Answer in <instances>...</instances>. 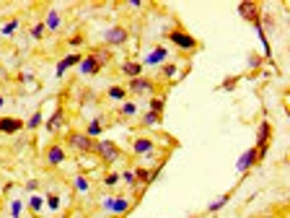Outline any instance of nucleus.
<instances>
[{
    "mask_svg": "<svg viewBox=\"0 0 290 218\" xmlns=\"http://www.w3.org/2000/svg\"><path fill=\"white\" fill-rule=\"evenodd\" d=\"M62 146L75 151V154H80V156H86V154H94L96 140H91L83 130H68V135H65V143Z\"/></svg>",
    "mask_w": 290,
    "mask_h": 218,
    "instance_id": "f257e3e1",
    "label": "nucleus"
},
{
    "mask_svg": "<svg viewBox=\"0 0 290 218\" xmlns=\"http://www.w3.org/2000/svg\"><path fill=\"white\" fill-rule=\"evenodd\" d=\"M166 37H169V42L176 47V50H182V52H197L199 50V42L189 34V31H184L182 26H174L171 31H166Z\"/></svg>",
    "mask_w": 290,
    "mask_h": 218,
    "instance_id": "f03ea898",
    "label": "nucleus"
},
{
    "mask_svg": "<svg viewBox=\"0 0 290 218\" xmlns=\"http://www.w3.org/2000/svg\"><path fill=\"white\" fill-rule=\"evenodd\" d=\"M94 154L106 164V166H111V164H117L119 159H122V148L114 143V140H106V138H99L96 140V146H94Z\"/></svg>",
    "mask_w": 290,
    "mask_h": 218,
    "instance_id": "7ed1b4c3",
    "label": "nucleus"
},
{
    "mask_svg": "<svg viewBox=\"0 0 290 218\" xmlns=\"http://www.w3.org/2000/svg\"><path fill=\"white\" fill-rule=\"evenodd\" d=\"M125 89H127V94H132V96H153V94H155V81L140 76V78L127 81Z\"/></svg>",
    "mask_w": 290,
    "mask_h": 218,
    "instance_id": "20e7f679",
    "label": "nucleus"
},
{
    "mask_svg": "<svg viewBox=\"0 0 290 218\" xmlns=\"http://www.w3.org/2000/svg\"><path fill=\"white\" fill-rule=\"evenodd\" d=\"M270 140H272V122H259V130H257V159L262 161L267 156V151H270Z\"/></svg>",
    "mask_w": 290,
    "mask_h": 218,
    "instance_id": "39448f33",
    "label": "nucleus"
},
{
    "mask_svg": "<svg viewBox=\"0 0 290 218\" xmlns=\"http://www.w3.org/2000/svg\"><path fill=\"white\" fill-rule=\"evenodd\" d=\"M65 159H68V148H65L62 143H50L47 148H44V164H47L50 169L62 166Z\"/></svg>",
    "mask_w": 290,
    "mask_h": 218,
    "instance_id": "423d86ee",
    "label": "nucleus"
},
{
    "mask_svg": "<svg viewBox=\"0 0 290 218\" xmlns=\"http://www.w3.org/2000/svg\"><path fill=\"white\" fill-rule=\"evenodd\" d=\"M127 39H130V31L125 26L114 24L104 31V47H122V45H127Z\"/></svg>",
    "mask_w": 290,
    "mask_h": 218,
    "instance_id": "0eeeda50",
    "label": "nucleus"
},
{
    "mask_svg": "<svg viewBox=\"0 0 290 218\" xmlns=\"http://www.w3.org/2000/svg\"><path fill=\"white\" fill-rule=\"evenodd\" d=\"M132 154L138 159H153L155 156V140L148 138V135H138L132 140Z\"/></svg>",
    "mask_w": 290,
    "mask_h": 218,
    "instance_id": "6e6552de",
    "label": "nucleus"
},
{
    "mask_svg": "<svg viewBox=\"0 0 290 218\" xmlns=\"http://www.w3.org/2000/svg\"><path fill=\"white\" fill-rule=\"evenodd\" d=\"M161 169H163V161L161 164H155L153 169H145V166H135L132 171H135V179H138V185L140 187H150L153 182H155V177L161 174Z\"/></svg>",
    "mask_w": 290,
    "mask_h": 218,
    "instance_id": "1a4fd4ad",
    "label": "nucleus"
},
{
    "mask_svg": "<svg viewBox=\"0 0 290 218\" xmlns=\"http://www.w3.org/2000/svg\"><path fill=\"white\" fill-rule=\"evenodd\" d=\"M238 16L243 21H249V24H259V6L252 3V0H243V3H238Z\"/></svg>",
    "mask_w": 290,
    "mask_h": 218,
    "instance_id": "9d476101",
    "label": "nucleus"
},
{
    "mask_svg": "<svg viewBox=\"0 0 290 218\" xmlns=\"http://www.w3.org/2000/svg\"><path fill=\"white\" fill-rule=\"evenodd\" d=\"M24 127H26V122L18 120V117H0V133L3 135H16Z\"/></svg>",
    "mask_w": 290,
    "mask_h": 218,
    "instance_id": "9b49d317",
    "label": "nucleus"
},
{
    "mask_svg": "<svg viewBox=\"0 0 290 218\" xmlns=\"http://www.w3.org/2000/svg\"><path fill=\"white\" fill-rule=\"evenodd\" d=\"M166 60H169V50L158 45V47H153V50H150V52L145 55V60H143L140 65H143V68H145V65L150 68V65H163Z\"/></svg>",
    "mask_w": 290,
    "mask_h": 218,
    "instance_id": "f8f14e48",
    "label": "nucleus"
},
{
    "mask_svg": "<svg viewBox=\"0 0 290 218\" xmlns=\"http://www.w3.org/2000/svg\"><path fill=\"white\" fill-rule=\"evenodd\" d=\"M130 210H132V200L125 198V195H114L111 208H109V215H127Z\"/></svg>",
    "mask_w": 290,
    "mask_h": 218,
    "instance_id": "ddd939ff",
    "label": "nucleus"
},
{
    "mask_svg": "<svg viewBox=\"0 0 290 218\" xmlns=\"http://www.w3.org/2000/svg\"><path fill=\"white\" fill-rule=\"evenodd\" d=\"M83 60V55L80 52H70V55H65L60 62H57V78H62L65 73H68L70 68H75V65Z\"/></svg>",
    "mask_w": 290,
    "mask_h": 218,
    "instance_id": "4468645a",
    "label": "nucleus"
},
{
    "mask_svg": "<svg viewBox=\"0 0 290 218\" xmlns=\"http://www.w3.org/2000/svg\"><path fill=\"white\" fill-rule=\"evenodd\" d=\"M119 73L125 76V78H140L143 76V65L140 62H135V60H125L122 65H119Z\"/></svg>",
    "mask_w": 290,
    "mask_h": 218,
    "instance_id": "2eb2a0df",
    "label": "nucleus"
},
{
    "mask_svg": "<svg viewBox=\"0 0 290 218\" xmlns=\"http://www.w3.org/2000/svg\"><path fill=\"white\" fill-rule=\"evenodd\" d=\"M62 127H65V109H62V106H57V109H55V115L47 120V133H52V135H55V133H60Z\"/></svg>",
    "mask_w": 290,
    "mask_h": 218,
    "instance_id": "dca6fc26",
    "label": "nucleus"
},
{
    "mask_svg": "<svg viewBox=\"0 0 290 218\" xmlns=\"http://www.w3.org/2000/svg\"><path fill=\"white\" fill-rule=\"evenodd\" d=\"M42 24H44V29H47V31H60V26H62V16H60V11H57V8H50Z\"/></svg>",
    "mask_w": 290,
    "mask_h": 218,
    "instance_id": "f3484780",
    "label": "nucleus"
},
{
    "mask_svg": "<svg viewBox=\"0 0 290 218\" xmlns=\"http://www.w3.org/2000/svg\"><path fill=\"white\" fill-rule=\"evenodd\" d=\"M78 70H80L83 76H99V73H101V65H99L91 55H86V57L78 62Z\"/></svg>",
    "mask_w": 290,
    "mask_h": 218,
    "instance_id": "a211bd4d",
    "label": "nucleus"
},
{
    "mask_svg": "<svg viewBox=\"0 0 290 218\" xmlns=\"http://www.w3.org/2000/svg\"><path fill=\"white\" fill-rule=\"evenodd\" d=\"M257 161H259V159H257V148L252 146V148L246 151V154H243V156L238 159V166H236V169H238V171L243 174V171H249V169H252V166H254Z\"/></svg>",
    "mask_w": 290,
    "mask_h": 218,
    "instance_id": "6ab92c4d",
    "label": "nucleus"
},
{
    "mask_svg": "<svg viewBox=\"0 0 290 218\" xmlns=\"http://www.w3.org/2000/svg\"><path fill=\"white\" fill-rule=\"evenodd\" d=\"M83 133H86L88 138H91V140H99V138L104 135V122H101V117H96V120H91V122H88Z\"/></svg>",
    "mask_w": 290,
    "mask_h": 218,
    "instance_id": "aec40b11",
    "label": "nucleus"
},
{
    "mask_svg": "<svg viewBox=\"0 0 290 218\" xmlns=\"http://www.w3.org/2000/svg\"><path fill=\"white\" fill-rule=\"evenodd\" d=\"M88 55H91L99 65H101V70L106 68V65L111 62V52H109V47H94L91 52H88Z\"/></svg>",
    "mask_w": 290,
    "mask_h": 218,
    "instance_id": "412c9836",
    "label": "nucleus"
},
{
    "mask_svg": "<svg viewBox=\"0 0 290 218\" xmlns=\"http://www.w3.org/2000/svg\"><path fill=\"white\" fill-rule=\"evenodd\" d=\"M73 187H75V192L86 195L88 190H91V179H88L86 174H75V177H73Z\"/></svg>",
    "mask_w": 290,
    "mask_h": 218,
    "instance_id": "4be33fe9",
    "label": "nucleus"
},
{
    "mask_svg": "<svg viewBox=\"0 0 290 218\" xmlns=\"http://www.w3.org/2000/svg\"><path fill=\"white\" fill-rule=\"evenodd\" d=\"M106 96H109L111 101H127V89H125V86H109Z\"/></svg>",
    "mask_w": 290,
    "mask_h": 218,
    "instance_id": "5701e85b",
    "label": "nucleus"
},
{
    "mask_svg": "<svg viewBox=\"0 0 290 218\" xmlns=\"http://www.w3.org/2000/svg\"><path fill=\"white\" fill-rule=\"evenodd\" d=\"M163 109H166V99H163V96H150V99H148V112L163 115Z\"/></svg>",
    "mask_w": 290,
    "mask_h": 218,
    "instance_id": "b1692460",
    "label": "nucleus"
},
{
    "mask_svg": "<svg viewBox=\"0 0 290 218\" xmlns=\"http://www.w3.org/2000/svg\"><path fill=\"white\" fill-rule=\"evenodd\" d=\"M119 182H125L130 190H138V187H140L138 179H135V171H132V169H125V171L119 174Z\"/></svg>",
    "mask_w": 290,
    "mask_h": 218,
    "instance_id": "393cba45",
    "label": "nucleus"
},
{
    "mask_svg": "<svg viewBox=\"0 0 290 218\" xmlns=\"http://www.w3.org/2000/svg\"><path fill=\"white\" fill-rule=\"evenodd\" d=\"M161 73H163V78H169V81H176V78H179V65H176V62H163Z\"/></svg>",
    "mask_w": 290,
    "mask_h": 218,
    "instance_id": "a878e982",
    "label": "nucleus"
},
{
    "mask_svg": "<svg viewBox=\"0 0 290 218\" xmlns=\"http://www.w3.org/2000/svg\"><path fill=\"white\" fill-rule=\"evenodd\" d=\"M119 115H122V117H127V120H130V117H135V115H138V104H135V101H130V99H127V101H122Z\"/></svg>",
    "mask_w": 290,
    "mask_h": 218,
    "instance_id": "bb28decb",
    "label": "nucleus"
},
{
    "mask_svg": "<svg viewBox=\"0 0 290 218\" xmlns=\"http://www.w3.org/2000/svg\"><path fill=\"white\" fill-rule=\"evenodd\" d=\"M161 120H163V115H155V112H145L143 115V127H155V125H161Z\"/></svg>",
    "mask_w": 290,
    "mask_h": 218,
    "instance_id": "cd10ccee",
    "label": "nucleus"
},
{
    "mask_svg": "<svg viewBox=\"0 0 290 218\" xmlns=\"http://www.w3.org/2000/svg\"><path fill=\"white\" fill-rule=\"evenodd\" d=\"M18 26H21V21H18V18H8V24L0 26V34H3V37H13Z\"/></svg>",
    "mask_w": 290,
    "mask_h": 218,
    "instance_id": "c85d7f7f",
    "label": "nucleus"
},
{
    "mask_svg": "<svg viewBox=\"0 0 290 218\" xmlns=\"http://www.w3.org/2000/svg\"><path fill=\"white\" fill-rule=\"evenodd\" d=\"M44 203H47V208H50V210H60V205H62V200H60V195H57V192H47Z\"/></svg>",
    "mask_w": 290,
    "mask_h": 218,
    "instance_id": "c756f323",
    "label": "nucleus"
},
{
    "mask_svg": "<svg viewBox=\"0 0 290 218\" xmlns=\"http://www.w3.org/2000/svg\"><path fill=\"white\" fill-rule=\"evenodd\" d=\"M29 208H31V213H42L44 210V198H42V195H31V198H29Z\"/></svg>",
    "mask_w": 290,
    "mask_h": 218,
    "instance_id": "7c9ffc66",
    "label": "nucleus"
},
{
    "mask_svg": "<svg viewBox=\"0 0 290 218\" xmlns=\"http://www.w3.org/2000/svg\"><path fill=\"white\" fill-rule=\"evenodd\" d=\"M228 200H231V192H226V195H220V198H218L215 203H210V205H208V210H210V213H218V210H220L223 205H226Z\"/></svg>",
    "mask_w": 290,
    "mask_h": 218,
    "instance_id": "2f4dec72",
    "label": "nucleus"
},
{
    "mask_svg": "<svg viewBox=\"0 0 290 218\" xmlns=\"http://www.w3.org/2000/svg\"><path fill=\"white\" fill-rule=\"evenodd\" d=\"M104 187H117L119 185V174L117 171H109V174H104Z\"/></svg>",
    "mask_w": 290,
    "mask_h": 218,
    "instance_id": "473e14b6",
    "label": "nucleus"
},
{
    "mask_svg": "<svg viewBox=\"0 0 290 218\" xmlns=\"http://www.w3.org/2000/svg\"><path fill=\"white\" fill-rule=\"evenodd\" d=\"M44 34H47V29H44L42 21H36V24L31 26V37H34L36 42H42V39H44Z\"/></svg>",
    "mask_w": 290,
    "mask_h": 218,
    "instance_id": "72a5a7b5",
    "label": "nucleus"
},
{
    "mask_svg": "<svg viewBox=\"0 0 290 218\" xmlns=\"http://www.w3.org/2000/svg\"><path fill=\"white\" fill-rule=\"evenodd\" d=\"M42 125V112H34L31 117H29V122H26V130H36Z\"/></svg>",
    "mask_w": 290,
    "mask_h": 218,
    "instance_id": "f704fd0d",
    "label": "nucleus"
},
{
    "mask_svg": "<svg viewBox=\"0 0 290 218\" xmlns=\"http://www.w3.org/2000/svg\"><path fill=\"white\" fill-rule=\"evenodd\" d=\"M83 42H86V39H83L80 34H75V37H70V39H68V45H70V47H80Z\"/></svg>",
    "mask_w": 290,
    "mask_h": 218,
    "instance_id": "c9c22d12",
    "label": "nucleus"
},
{
    "mask_svg": "<svg viewBox=\"0 0 290 218\" xmlns=\"http://www.w3.org/2000/svg\"><path fill=\"white\" fill-rule=\"evenodd\" d=\"M223 91H233L236 89V78H228V81H223V86H220Z\"/></svg>",
    "mask_w": 290,
    "mask_h": 218,
    "instance_id": "e433bc0d",
    "label": "nucleus"
},
{
    "mask_svg": "<svg viewBox=\"0 0 290 218\" xmlns=\"http://www.w3.org/2000/svg\"><path fill=\"white\" fill-rule=\"evenodd\" d=\"M11 213H13V218H21V200L11 203Z\"/></svg>",
    "mask_w": 290,
    "mask_h": 218,
    "instance_id": "4c0bfd02",
    "label": "nucleus"
},
{
    "mask_svg": "<svg viewBox=\"0 0 290 218\" xmlns=\"http://www.w3.org/2000/svg\"><path fill=\"white\" fill-rule=\"evenodd\" d=\"M111 200H114V195H109V198H104V200H101V208H104L106 213H109V208H111Z\"/></svg>",
    "mask_w": 290,
    "mask_h": 218,
    "instance_id": "58836bf2",
    "label": "nucleus"
},
{
    "mask_svg": "<svg viewBox=\"0 0 290 218\" xmlns=\"http://www.w3.org/2000/svg\"><path fill=\"white\" fill-rule=\"evenodd\" d=\"M26 190H29V192H36V190H39V182H36V179H29V182H26Z\"/></svg>",
    "mask_w": 290,
    "mask_h": 218,
    "instance_id": "ea45409f",
    "label": "nucleus"
},
{
    "mask_svg": "<svg viewBox=\"0 0 290 218\" xmlns=\"http://www.w3.org/2000/svg\"><path fill=\"white\" fill-rule=\"evenodd\" d=\"M249 65H252V68H259V65H262L259 55H252V57H249Z\"/></svg>",
    "mask_w": 290,
    "mask_h": 218,
    "instance_id": "a19ab883",
    "label": "nucleus"
},
{
    "mask_svg": "<svg viewBox=\"0 0 290 218\" xmlns=\"http://www.w3.org/2000/svg\"><path fill=\"white\" fill-rule=\"evenodd\" d=\"M3 104H6V99H3V96H0V109H3Z\"/></svg>",
    "mask_w": 290,
    "mask_h": 218,
    "instance_id": "79ce46f5",
    "label": "nucleus"
},
{
    "mask_svg": "<svg viewBox=\"0 0 290 218\" xmlns=\"http://www.w3.org/2000/svg\"><path fill=\"white\" fill-rule=\"evenodd\" d=\"M111 218H125V215H111Z\"/></svg>",
    "mask_w": 290,
    "mask_h": 218,
    "instance_id": "37998d69",
    "label": "nucleus"
},
{
    "mask_svg": "<svg viewBox=\"0 0 290 218\" xmlns=\"http://www.w3.org/2000/svg\"><path fill=\"white\" fill-rule=\"evenodd\" d=\"M0 208H3V200H0Z\"/></svg>",
    "mask_w": 290,
    "mask_h": 218,
    "instance_id": "c03bdc74",
    "label": "nucleus"
}]
</instances>
